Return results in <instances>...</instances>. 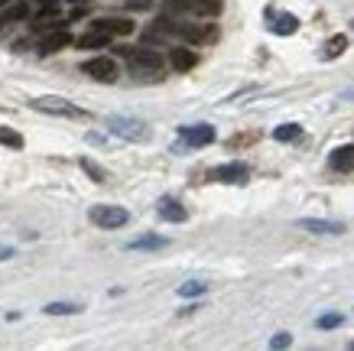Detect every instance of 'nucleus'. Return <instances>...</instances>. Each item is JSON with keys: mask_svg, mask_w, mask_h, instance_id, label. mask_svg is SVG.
<instances>
[{"mask_svg": "<svg viewBox=\"0 0 354 351\" xmlns=\"http://www.w3.org/2000/svg\"><path fill=\"white\" fill-rule=\"evenodd\" d=\"M26 17H30L26 3H7V10H3V20H26Z\"/></svg>", "mask_w": 354, "mask_h": 351, "instance_id": "obj_23", "label": "nucleus"}, {"mask_svg": "<svg viewBox=\"0 0 354 351\" xmlns=\"http://www.w3.org/2000/svg\"><path fill=\"white\" fill-rule=\"evenodd\" d=\"M43 312L46 316H75V312H82V306L78 303H49Z\"/></svg>", "mask_w": 354, "mask_h": 351, "instance_id": "obj_21", "label": "nucleus"}, {"mask_svg": "<svg viewBox=\"0 0 354 351\" xmlns=\"http://www.w3.org/2000/svg\"><path fill=\"white\" fill-rule=\"evenodd\" d=\"M205 289H208V283H198V280H192V283H183V287H179V296H202Z\"/></svg>", "mask_w": 354, "mask_h": 351, "instance_id": "obj_25", "label": "nucleus"}, {"mask_svg": "<svg viewBox=\"0 0 354 351\" xmlns=\"http://www.w3.org/2000/svg\"><path fill=\"white\" fill-rule=\"evenodd\" d=\"M108 130L111 134H118V137H124V140H133V143H147V140H150L147 124L137 120V117H127V114H111L108 117Z\"/></svg>", "mask_w": 354, "mask_h": 351, "instance_id": "obj_2", "label": "nucleus"}, {"mask_svg": "<svg viewBox=\"0 0 354 351\" xmlns=\"http://www.w3.org/2000/svg\"><path fill=\"white\" fill-rule=\"evenodd\" d=\"M30 107L36 111H43V114H59V117H78V120H85V111L75 107L72 101H65V98H32Z\"/></svg>", "mask_w": 354, "mask_h": 351, "instance_id": "obj_4", "label": "nucleus"}, {"mask_svg": "<svg viewBox=\"0 0 354 351\" xmlns=\"http://www.w3.org/2000/svg\"><path fill=\"white\" fill-rule=\"evenodd\" d=\"M267 26L270 33H277V36H292V33L299 30V17H292V13H279V10H267Z\"/></svg>", "mask_w": 354, "mask_h": 351, "instance_id": "obj_9", "label": "nucleus"}, {"mask_svg": "<svg viewBox=\"0 0 354 351\" xmlns=\"http://www.w3.org/2000/svg\"><path fill=\"white\" fill-rule=\"evenodd\" d=\"M156 212H160L162 222H172V224H179V222H185V218H189V212H185V205H179L176 199H162Z\"/></svg>", "mask_w": 354, "mask_h": 351, "instance_id": "obj_13", "label": "nucleus"}, {"mask_svg": "<svg viewBox=\"0 0 354 351\" xmlns=\"http://www.w3.org/2000/svg\"><path fill=\"white\" fill-rule=\"evenodd\" d=\"M0 143H3V147H13V150H23V137L10 127H0Z\"/></svg>", "mask_w": 354, "mask_h": 351, "instance_id": "obj_22", "label": "nucleus"}, {"mask_svg": "<svg viewBox=\"0 0 354 351\" xmlns=\"http://www.w3.org/2000/svg\"><path fill=\"white\" fill-rule=\"evenodd\" d=\"M130 62V75L137 82H160L162 78V55L153 49H124Z\"/></svg>", "mask_w": 354, "mask_h": 351, "instance_id": "obj_1", "label": "nucleus"}, {"mask_svg": "<svg viewBox=\"0 0 354 351\" xmlns=\"http://www.w3.org/2000/svg\"><path fill=\"white\" fill-rule=\"evenodd\" d=\"M208 179L225 182V186H244L250 179V170H247L244 163H225V166H215V170L208 172Z\"/></svg>", "mask_w": 354, "mask_h": 351, "instance_id": "obj_7", "label": "nucleus"}, {"mask_svg": "<svg viewBox=\"0 0 354 351\" xmlns=\"http://www.w3.org/2000/svg\"><path fill=\"white\" fill-rule=\"evenodd\" d=\"M344 49H348V36H332L322 49V59H338Z\"/></svg>", "mask_w": 354, "mask_h": 351, "instance_id": "obj_19", "label": "nucleus"}, {"mask_svg": "<svg viewBox=\"0 0 354 351\" xmlns=\"http://www.w3.org/2000/svg\"><path fill=\"white\" fill-rule=\"evenodd\" d=\"M273 137H277L279 143H290V140H299L302 137V127H299V124H279V127L273 130Z\"/></svg>", "mask_w": 354, "mask_h": 351, "instance_id": "obj_20", "label": "nucleus"}, {"mask_svg": "<svg viewBox=\"0 0 354 351\" xmlns=\"http://www.w3.org/2000/svg\"><path fill=\"white\" fill-rule=\"evenodd\" d=\"M176 10L183 13H195V17H218L225 0H169Z\"/></svg>", "mask_w": 354, "mask_h": 351, "instance_id": "obj_8", "label": "nucleus"}, {"mask_svg": "<svg viewBox=\"0 0 354 351\" xmlns=\"http://www.w3.org/2000/svg\"><path fill=\"white\" fill-rule=\"evenodd\" d=\"M91 26H95V30L111 33V36H127V33H133V23L130 20H95Z\"/></svg>", "mask_w": 354, "mask_h": 351, "instance_id": "obj_17", "label": "nucleus"}, {"mask_svg": "<svg viewBox=\"0 0 354 351\" xmlns=\"http://www.w3.org/2000/svg\"><path fill=\"white\" fill-rule=\"evenodd\" d=\"M169 241L166 237H160V234H143V237H133L127 244V251H160V247H166Z\"/></svg>", "mask_w": 354, "mask_h": 351, "instance_id": "obj_16", "label": "nucleus"}, {"mask_svg": "<svg viewBox=\"0 0 354 351\" xmlns=\"http://www.w3.org/2000/svg\"><path fill=\"white\" fill-rule=\"evenodd\" d=\"M179 134H183V140L189 147H208L215 140V127L212 124H192V127H183Z\"/></svg>", "mask_w": 354, "mask_h": 351, "instance_id": "obj_10", "label": "nucleus"}, {"mask_svg": "<svg viewBox=\"0 0 354 351\" xmlns=\"http://www.w3.org/2000/svg\"><path fill=\"white\" fill-rule=\"evenodd\" d=\"M351 26H354V23H351Z\"/></svg>", "mask_w": 354, "mask_h": 351, "instance_id": "obj_30", "label": "nucleus"}, {"mask_svg": "<svg viewBox=\"0 0 354 351\" xmlns=\"http://www.w3.org/2000/svg\"><path fill=\"white\" fill-rule=\"evenodd\" d=\"M292 345V335L290 332H277L273 339H270V348H290Z\"/></svg>", "mask_w": 354, "mask_h": 351, "instance_id": "obj_27", "label": "nucleus"}, {"mask_svg": "<svg viewBox=\"0 0 354 351\" xmlns=\"http://www.w3.org/2000/svg\"><path fill=\"white\" fill-rule=\"evenodd\" d=\"M172 33H179L183 39H189V43L202 46V43H215L218 39V30L212 26V23H176V26H169Z\"/></svg>", "mask_w": 354, "mask_h": 351, "instance_id": "obj_5", "label": "nucleus"}, {"mask_svg": "<svg viewBox=\"0 0 354 351\" xmlns=\"http://www.w3.org/2000/svg\"><path fill=\"white\" fill-rule=\"evenodd\" d=\"M13 257V247H0V260H10Z\"/></svg>", "mask_w": 354, "mask_h": 351, "instance_id": "obj_29", "label": "nucleus"}, {"mask_svg": "<svg viewBox=\"0 0 354 351\" xmlns=\"http://www.w3.org/2000/svg\"><path fill=\"white\" fill-rule=\"evenodd\" d=\"M108 43H111V33H104V30H91L88 36H82V39H78V46H82V49H104Z\"/></svg>", "mask_w": 354, "mask_h": 351, "instance_id": "obj_18", "label": "nucleus"}, {"mask_svg": "<svg viewBox=\"0 0 354 351\" xmlns=\"http://www.w3.org/2000/svg\"><path fill=\"white\" fill-rule=\"evenodd\" d=\"M328 166H332L335 172H351L354 170V143L335 150L332 156H328Z\"/></svg>", "mask_w": 354, "mask_h": 351, "instance_id": "obj_12", "label": "nucleus"}, {"mask_svg": "<svg viewBox=\"0 0 354 351\" xmlns=\"http://www.w3.org/2000/svg\"><path fill=\"white\" fill-rule=\"evenodd\" d=\"M169 62L176 72H189V69H195V62H198V55L192 53V49H172L169 53Z\"/></svg>", "mask_w": 354, "mask_h": 351, "instance_id": "obj_15", "label": "nucleus"}, {"mask_svg": "<svg viewBox=\"0 0 354 351\" xmlns=\"http://www.w3.org/2000/svg\"><path fill=\"white\" fill-rule=\"evenodd\" d=\"M319 329H338L342 325V316L338 312H328V316H319V322H315Z\"/></svg>", "mask_w": 354, "mask_h": 351, "instance_id": "obj_26", "label": "nucleus"}, {"mask_svg": "<svg viewBox=\"0 0 354 351\" xmlns=\"http://www.w3.org/2000/svg\"><path fill=\"white\" fill-rule=\"evenodd\" d=\"M82 72L91 75L95 82H104V85L118 82V62L108 59V55H95V59H88V62L82 65Z\"/></svg>", "mask_w": 354, "mask_h": 351, "instance_id": "obj_6", "label": "nucleus"}, {"mask_svg": "<svg viewBox=\"0 0 354 351\" xmlns=\"http://www.w3.org/2000/svg\"><path fill=\"white\" fill-rule=\"evenodd\" d=\"M68 43H72V36H68V30H65V26H59V30H53L49 36H43V43H39V49H43V53H59V49H65Z\"/></svg>", "mask_w": 354, "mask_h": 351, "instance_id": "obj_14", "label": "nucleus"}, {"mask_svg": "<svg viewBox=\"0 0 354 351\" xmlns=\"http://www.w3.org/2000/svg\"><path fill=\"white\" fill-rule=\"evenodd\" d=\"M150 3H153V0H127V7H130V10H147Z\"/></svg>", "mask_w": 354, "mask_h": 351, "instance_id": "obj_28", "label": "nucleus"}, {"mask_svg": "<svg viewBox=\"0 0 354 351\" xmlns=\"http://www.w3.org/2000/svg\"><path fill=\"white\" fill-rule=\"evenodd\" d=\"M88 218L97 224V228H124V224L130 222L127 208H120V205H91V212H88Z\"/></svg>", "mask_w": 354, "mask_h": 351, "instance_id": "obj_3", "label": "nucleus"}, {"mask_svg": "<svg viewBox=\"0 0 354 351\" xmlns=\"http://www.w3.org/2000/svg\"><path fill=\"white\" fill-rule=\"evenodd\" d=\"M82 170H85V172H88V176H91V179H95V182H104V179H108V172L101 170V166H97L95 160H88V156H82Z\"/></svg>", "mask_w": 354, "mask_h": 351, "instance_id": "obj_24", "label": "nucleus"}, {"mask_svg": "<svg viewBox=\"0 0 354 351\" xmlns=\"http://www.w3.org/2000/svg\"><path fill=\"white\" fill-rule=\"evenodd\" d=\"M296 224L302 231H312V234H344V224L332 222V218H299Z\"/></svg>", "mask_w": 354, "mask_h": 351, "instance_id": "obj_11", "label": "nucleus"}]
</instances>
